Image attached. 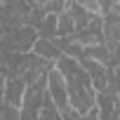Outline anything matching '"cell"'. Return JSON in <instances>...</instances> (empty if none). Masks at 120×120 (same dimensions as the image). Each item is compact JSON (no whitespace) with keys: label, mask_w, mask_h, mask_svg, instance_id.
I'll list each match as a JSON object with an SVG mask.
<instances>
[{"label":"cell","mask_w":120,"mask_h":120,"mask_svg":"<svg viewBox=\"0 0 120 120\" xmlns=\"http://www.w3.org/2000/svg\"><path fill=\"white\" fill-rule=\"evenodd\" d=\"M31 52H33V54H38V56H42V59H47V61H56V59L64 54V52H61V47L56 45V40H54V38H35V42H33Z\"/></svg>","instance_id":"8"},{"label":"cell","mask_w":120,"mask_h":120,"mask_svg":"<svg viewBox=\"0 0 120 120\" xmlns=\"http://www.w3.org/2000/svg\"><path fill=\"white\" fill-rule=\"evenodd\" d=\"M101 33H104V45L108 52L118 54V35H120V12H111L101 17Z\"/></svg>","instance_id":"6"},{"label":"cell","mask_w":120,"mask_h":120,"mask_svg":"<svg viewBox=\"0 0 120 120\" xmlns=\"http://www.w3.org/2000/svg\"><path fill=\"white\" fill-rule=\"evenodd\" d=\"M35 38H38V33H35L33 26H28V24L14 26V28H7V31L0 33V49H3V52L24 54V52H31Z\"/></svg>","instance_id":"2"},{"label":"cell","mask_w":120,"mask_h":120,"mask_svg":"<svg viewBox=\"0 0 120 120\" xmlns=\"http://www.w3.org/2000/svg\"><path fill=\"white\" fill-rule=\"evenodd\" d=\"M26 3L31 5V10H38V12H54L59 14L71 0H26Z\"/></svg>","instance_id":"11"},{"label":"cell","mask_w":120,"mask_h":120,"mask_svg":"<svg viewBox=\"0 0 120 120\" xmlns=\"http://www.w3.org/2000/svg\"><path fill=\"white\" fill-rule=\"evenodd\" d=\"M0 120H19V108H14L10 104H3L0 106Z\"/></svg>","instance_id":"12"},{"label":"cell","mask_w":120,"mask_h":120,"mask_svg":"<svg viewBox=\"0 0 120 120\" xmlns=\"http://www.w3.org/2000/svg\"><path fill=\"white\" fill-rule=\"evenodd\" d=\"M75 3L99 17L111 14V12H120V0H75Z\"/></svg>","instance_id":"9"},{"label":"cell","mask_w":120,"mask_h":120,"mask_svg":"<svg viewBox=\"0 0 120 120\" xmlns=\"http://www.w3.org/2000/svg\"><path fill=\"white\" fill-rule=\"evenodd\" d=\"M47 94H49L52 104H54L59 111H64V108L68 106V97H66L64 78H61V73H59L54 66H52V68H49V73H47Z\"/></svg>","instance_id":"5"},{"label":"cell","mask_w":120,"mask_h":120,"mask_svg":"<svg viewBox=\"0 0 120 120\" xmlns=\"http://www.w3.org/2000/svg\"><path fill=\"white\" fill-rule=\"evenodd\" d=\"M54 68L61 73V78H64L68 106L73 111H78L82 115L90 108H94V87H92L90 75L85 73V68L80 66L78 59H73L68 54H61L54 61Z\"/></svg>","instance_id":"1"},{"label":"cell","mask_w":120,"mask_h":120,"mask_svg":"<svg viewBox=\"0 0 120 120\" xmlns=\"http://www.w3.org/2000/svg\"><path fill=\"white\" fill-rule=\"evenodd\" d=\"M78 61H80V66L85 68V73L90 75V82H92L94 92H97V90H104L111 80H115V68H108L106 64L97 61V59L82 56V59H78Z\"/></svg>","instance_id":"4"},{"label":"cell","mask_w":120,"mask_h":120,"mask_svg":"<svg viewBox=\"0 0 120 120\" xmlns=\"http://www.w3.org/2000/svg\"><path fill=\"white\" fill-rule=\"evenodd\" d=\"M28 14L31 5L26 0H0V33L14 26H24L28 21Z\"/></svg>","instance_id":"3"},{"label":"cell","mask_w":120,"mask_h":120,"mask_svg":"<svg viewBox=\"0 0 120 120\" xmlns=\"http://www.w3.org/2000/svg\"><path fill=\"white\" fill-rule=\"evenodd\" d=\"M75 120H99V115H97V108H90L87 113H82V115H78Z\"/></svg>","instance_id":"13"},{"label":"cell","mask_w":120,"mask_h":120,"mask_svg":"<svg viewBox=\"0 0 120 120\" xmlns=\"http://www.w3.org/2000/svg\"><path fill=\"white\" fill-rule=\"evenodd\" d=\"M33 28H35L38 38H56V14H54V12L42 14V17L35 21Z\"/></svg>","instance_id":"10"},{"label":"cell","mask_w":120,"mask_h":120,"mask_svg":"<svg viewBox=\"0 0 120 120\" xmlns=\"http://www.w3.org/2000/svg\"><path fill=\"white\" fill-rule=\"evenodd\" d=\"M24 90H26V82L21 75H5L3 80V104H10L14 108L21 106V97H24Z\"/></svg>","instance_id":"7"}]
</instances>
